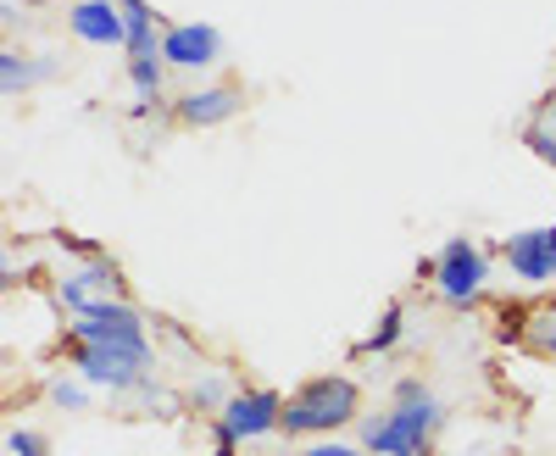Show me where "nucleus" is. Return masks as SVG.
I'll return each instance as SVG.
<instances>
[{
	"instance_id": "obj_1",
	"label": "nucleus",
	"mask_w": 556,
	"mask_h": 456,
	"mask_svg": "<svg viewBox=\"0 0 556 456\" xmlns=\"http://www.w3.org/2000/svg\"><path fill=\"white\" fill-rule=\"evenodd\" d=\"M440 395L417 379L395 384V406L379 418H362V451L367 456H434V429H440Z\"/></svg>"
},
{
	"instance_id": "obj_2",
	"label": "nucleus",
	"mask_w": 556,
	"mask_h": 456,
	"mask_svg": "<svg viewBox=\"0 0 556 456\" xmlns=\"http://www.w3.org/2000/svg\"><path fill=\"white\" fill-rule=\"evenodd\" d=\"M356 418H362V390L351 379H340V373H323V379L301 384L285 401V423L278 429H285L290 440H306V434H334V429H345Z\"/></svg>"
},
{
	"instance_id": "obj_3",
	"label": "nucleus",
	"mask_w": 556,
	"mask_h": 456,
	"mask_svg": "<svg viewBox=\"0 0 556 456\" xmlns=\"http://www.w3.org/2000/svg\"><path fill=\"white\" fill-rule=\"evenodd\" d=\"M73 368L84 384H101V390H139L151 368V351H123V345H78L73 340Z\"/></svg>"
},
{
	"instance_id": "obj_4",
	"label": "nucleus",
	"mask_w": 556,
	"mask_h": 456,
	"mask_svg": "<svg viewBox=\"0 0 556 456\" xmlns=\"http://www.w3.org/2000/svg\"><path fill=\"white\" fill-rule=\"evenodd\" d=\"M73 340L78 345H123V351H151L146 345V317L128 301H96L73 317Z\"/></svg>"
},
{
	"instance_id": "obj_5",
	"label": "nucleus",
	"mask_w": 556,
	"mask_h": 456,
	"mask_svg": "<svg viewBox=\"0 0 556 456\" xmlns=\"http://www.w3.org/2000/svg\"><path fill=\"white\" fill-rule=\"evenodd\" d=\"M484 279H490V262H484V251L468 245V240H451V245L434 256V290H440L451 306H468V301L484 290Z\"/></svg>"
},
{
	"instance_id": "obj_6",
	"label": "nucleus",
	"mask_w": 556,
	"mask_h": 456,
	"mask_svg": "<svg viewBox=\"0 0 556 456\" xmlns=\"http://www.w3.org/2000/svg\"><path fill=\"white\" fill-rule=\"evenodd\" d=\"M217 418L235 429L240 440H262V434H273L278 423H285V395H278V390H235Z\"/></svg>"
},
{
	"instance_id": "obj_7",
	"label": "nucleus",
	"mask_w": 556,
	"mask_h": 456,
	"mask_svg": "<svg viewBox=\"0 0 556 456\" xmlns=\"http://www.w3.org/2000/svg\"><path fill=\"white\" fill-rule=\"evenodd\" d=\"M501 256L523 284H551L556 279V228H523V235L501 245Z\"/></svg>"
},
{
	"instance_id": "obj_8",
	"label": "nucleus",
	"mask_w": 556,
	"mask_h": 456,
	"mask_svg": "<svg viewBox=\"0 0 556 456\" xmlns=\"http://www.w3.org/2000/svg\"><path fill=\"white\" fill-rule=\"evenodd\" d=\"M162 62H173V67H206V62H217V28H206V23H173L162 34Z\"/></svg>"
},
{
	"instance_id": "obj_9",
	"label": "nucleus",
	"mask_w": 556,
	"mask_h": 456,
	"mask_svg": "<svg viewBox=\"0 0 556 456\" xmlns=\"http://www.w3.org/2000/svg\"><path fill=\"white\" fill-rule=\"evenodd\" d=\"M112 290H117V262L96 256V262H84L78 273H67L56 295H62V306L84 312V306H96V301H112Z\"/></svg>"
},
{
	"instance_id": "obj_10",
	"label": "nucleus",
	"mask_w": 556,
	"mask_h": 456,
	"mask_svg": "<svg viewBox=\"0 0 556 456\" xmlns=\"http://www.w3.org/2000/svg\"><path fill=\"white\" fill-rule=\"evenodd\" d=\"M73 34L89 39V45H128L123 7H112V0H78L73 7Z\"/></svg>"
},
{
	"instance_id": "obj_11",
	"label": "nucleus",
	"mask_w": 556,
	"mask_h": 456,
	"mask_svg": "<svg viewBox=\"0 0 556 456\" xmlns=\"http://www.w3.org/2000/svg\"><path fill=\"white\" fill-rule=\"evenodd\" d=\"M240 112V96L228 84H212V89H195V96H184L178 101V117L184 123H195V128H212V123H228Z\"/></svg>"
},
{
	"instance_id": "obj_12",
	"label": "nucleus",
	"mask_w": 556,
	"mask_h": 456,
	"mask_svg": "<svg viewBox=\"0 0 556 456\" xmlns=\"http://www.w3.org/2000/svg\"><path fill=\"white\" fill-rule=\"evenodd\" d=\"M117 7H123V23H128L123 51L128 56H156V17H151V7L146 0H117Z\"/></svg>"
},
{
	"instance_id": "obj_13",
	"label": "nucleus",
	"mask_w": 556,
	"mask_h": 456,
	"mask_svg": "<svg viewBox=\"0 0 556 456\" xmlns=\"http://www.w3.org/2000/svg\"><path fill=\"white\" fill-rule=\"evenodd\" d=\"M401 329H406V317H401V306H384V317L374 324V334H367L362 345H356V356H384L395 340H401Z\"/></svg>"
},
{
	"instance_id": "obj_14",
	"label": "nucleus",
	"mask_w": 556,
	"mask_h": 456,
	"mask_svg": "<svg viewBox=\"0 0 556 456\" xmlns=\"http://www.w3.org/2000/svg\"><path fill=\"white\" fill-rule=\"evenodd\" d=\"M128 78H134V89H139V96H156V89H162V56H128Z\"/></svg>"
},
{
	"instance_id": "obj_15",
	"label": "nucleus",
	"mask_w": 556,
	"mask_h": 456,
	"mask_svg": "<svg viewBox=\"0 0 556 456\" xmlns=\"http://www.w3.org/2000/svg\"><path fill=\"white\" fill-rule=\"evenodd\" d=\"M529 345H534L540 356H556V306H540V312L529 317Z\"/></svg>"
},
{
	"instance_id": "obj_16",
	"label": "nucleus",
	"mask_w": 556,
	"mask_h": 456,
	"mask_svg": "<svg viewBox=\"0 0 556 456\" xmlns=\"http://www.w3.org/2000/svg\"><path fill=\"white\" fill-rule=\"evenodd\" d=\"M45 67H28V62H17V51H7L0 56V78H7V96H17V89H28L34 78H39Z\"/></svg>"
},
{
	"instance_id": "obj_17",
	"label": "nucleus",
	"mask_w": 556,
	"mask_h": 456,
	"mask_svg": "<svg viewBox=\"0 0 556 456\" xmlns=\"http://www.w3.org/2000/svg\"><path fill=\"white\" fill-rule=\"evenodd\" d=\"M190 406H195V413H212V418H217L223 406H228V390H223L217 379H201V384L190 390Z\"/></svg>"
},
{
	"instance_id": "obj_18",
	"label": "nucleus",
	"mask_w": 556,
	"mask_h": 456,
	"mask_svg": "<svg viewBox=\"0 0 556 456\" xmlns=\"http://www.w3.org/2000/svg\"><path fill=\"white\" fill-rule=\"evenodd\" d=\"M51 401L62 406V413H84V406H89V395H84L78 379H56V384H51Z\"/></svg>"
},
{
	"instance_id": "obj_19",
	"label": "nucleus",
	"mask_w": 556,
	"mask_h": 456,
	"mask_svg": "<svg viewBox=\"0 0 556 456\" xmlns=\"http://www.w3.org/2000/svg\"><path fill=\"white\" fill-rule=\"evenodd\" d=\"M523 145H529V151H534L540 162H551V167H556V134H551L545 123H534V128L523 134Z\"/></svg>"
},
{
	"instance_id": "obj_20",
	"label": "nucleus",
	"mask_w": 556,
	"mask_h": 456,
	"mask_svg": "<svg viewBox=\"0 0 556 456\" xmlns=\"http://www.w3.org/2000/svg\"><path fill=\"white\" fill-rule=\"evenodd\" d=\"M7 451H12V456H45V440H39L34 429H12V434H7Z\"/></svg>"
},
{
	"instance_id": "obj_21",
	"label": "nucleus",
	"mask_w": 556,
	"mask_h": 456,
	"mask_svg": "<svg viewBox=\"0 0 556 456\" xmlns=\"http://www.w3.org/2000/svg\"><path fill=\"white\" fill-rule=\"evenodd\" d=\"M295 456H367L362 445H345V440H317V445H306V451H295Z\"/></svg>"
},
{
	"instance_id": "obj_22",
	"label": "nucleus",
	"mask_w": 556,
	"mask_h": 456,
	"mask_svg": "<svg viewBox=\"0 0 556 456\" xmlns=\"http://www.w3.org/2000/svg\"><path fill=\"white\" fill-rule=\"evenodd\" d=\"M240 445H245V440H240V434H235V429H228V423H223V418H217V423H212V456H235V451H240Z\"/></svg>"
}]
</instances>
